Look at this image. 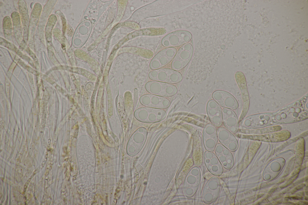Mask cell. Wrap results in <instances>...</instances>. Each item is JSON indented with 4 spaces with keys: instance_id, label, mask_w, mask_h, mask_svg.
Returning a JSON list of instances; mask_svg holds the SVG:
<instances>
[{
    "instance_id": "obj_1",
    "label": "cell",
    "mask_w": 308,
    "mask_h": 205,
    "mask_svg": "<svg viewBox=\"0 0 308 205\" xmlns=\"http://www.w3.org/2000/svg\"><path fill=\"white\" fill-rule=\"evenodd\" d=\"M149 77L152 81L171 84L180 82L182 79L181 74L177 71L168 68H161L152 70L149 74Z\"/></svg>"
},
{
    "instance_id": "obj_2",
    "label": "cell",
    "mask_w": 308,
    "mask_h": 205,
    "mask_svg": "<svg viewBox=\"0 0 308 205\" xmlns=\"http://www.w3.org/2000/svg\"><path fill=\"white\" fill-rule=\"evenodd\" d=\"M145 88L150 94L163 97L172 96L177 91V87L172 84L155 81L147 82Z\"/></svg>"
},
{
    "instance_id": "obj_11",
    "label": "cell",
    "mask_w": 308,
    "mask_h": 205,
    "mask_svg": "<svg viewBox=\"0 0 308 205\" xmlns=\"http://www.w3.org/2000/svg\"><path fill=\"white\" fill-rule=\"evenodd\" d=\"M218 139L220 143L231 152L238 148L237 139L233 133L225 128L219 127L217 129Z\"/></svg>"
},
{
    "instance_id": "obj_13",
    "label": "cell",
    "mask_w": 308,
    "mask_h": 205,
    "mask_svg": "<svg viewBox=\"0 0 308 205\" xmlns=\"http://www.w3.org/2000/svg\"><path fill=\"white\" fill-rule=\"evenodd\" d=\"M214 150L223 168L229 170L233 167L234 160L231 151L220 143H217Z\"/></svg>"
},
{
    "instance_id": "obj_10",
    "label": "cell",
    "mask_w": 308,
    "mask_h": 205,
    "mask_svg": "<svg viewBox=\"0 0 308 205\" xmlns=\"http://www.w3.org/2000/svg\"><path fill=\"white\" fill-rule=\"evenodd\" d=\"M214 100L221 107L233 110L236 109L238 104L234 96L229 93L222 90H217L212 94Z\"/></svg>"
},
{
    "instance_id": "obj_15",
    "label": "cell",
    "mask_w": 308,
    "mask_h": 205,
    "mask_svg": "<svg viewBox=\"0 0 308 205\" xmlns=\"http://www.w3.org/2000/svg\"><path fill=\"white\" fill-rule=\"evenodd\" d=\"M207 112L211 123L216 127L222 125V110L220 106L214 99L210 100L207 105Z\"/></svg>"
},
{
    "instance_id": "obj_12",
    "label": "cell",
    "mask_w": 308,
    "mask_h": 205,
    "mask_svg": "<svg viewBox=\"0 0 308 205\" xmlns=\"http://www.w3.org/2000/svg\"><path fill=\"white\" fill-rule=\"evenodd\" d=\"M140 101L144 106L158 109H166L170 105V101L167 99L151 94L142 96Z\"/></svg>"
},
{
    "instance_id": "obj_6",
    "label": "cell",
    "mask_w": 308,
    "mask_h": 205,
    "mask_svg": "<svg viewBox=\"0 0 308 205\" xmlns=\"http://www.w3.org/2000/svg\"><path fill=\"white\" fill-rule=\"evenodd\" d=\"M201 179V171L199 167H193L187 174L185 182V192L187 196H193L199 187Z\"/></svg>"
},
{
    "instance_id": "obj_16",
    "label": "cell",
    "mask_w": 308,
    "mask_h": 205,
    "mask_svg": "<svg viewBox=\"0 0 308 205\" xmlns=\"http://www.w3.org/2000/svg\"><path fill=\"white\" fill-rule=\"evenodd\" d=\"M222 122L225 128L233 133H235L239 128L238 117L232 109L224 108L222 110Z\"/></svg>"
},
{
    "instance_id": "obj_8",
    "label": "cell",
    "mask_w": 308,
    "mask_h": 205,
    "mask_svg": "<svg viewBox=\"0 0 308 205\" xmlns=\"http://www.w3.org/2000/svg\"><path fill=\"white\" fill-rule=\"evenodd\" d=\"M202 139L204 147L206 151H213L217 143V129L211 123L207 124L204 127Z\"/></svg>"
},
{
    "instance_id": "obj_5",
    "label": "cell",
    "mask_w": 308,
    "mask_h": 205,
    "mask_svg": "<svg viewBox=\"0 0 308 205\" xmlns=\"http://www.w3.org/2000/svg\"><path fill=\"white\" fill-rule=\"evenodd\" d=\"M192 35L189 32L178 31L170 33L162 39L161 43L164 47H174L183 45L191 39Z\"/></svg>"
},
{
    "instance_id": "obj_4",
    "label": "cell",
    "mask_w": 308,
    "mask_h": 205,
    "mask_svg": "<svg viewBox=\"0 0 308 205\" xmlns=\"http://www.w3.org/2000/svg\"><path fill=\"white\" fill-rule=\"evenodd\" d=\"M193 52V47L189 43L181 47L177 52L171 62V69L176 71L184 68L190 60Z\"/></svg>"
},
{
    "instance_id": "obj_3",
    "label": "cell",
    "mask_w": 308,
    "mask_h": 205,
    "mask_svg": "<svg viewBox=\"0 0 308 205\" xmlns=\"http://www.w3.org/2000/svg\"><path fill=\"white\" fill-rule=\"evenodd\" d=\"M220 187V180L217 176H214L210 178L205 184L202 190L203 202L207 204L214 202L219 196Z\"/></svg>"
},
{
    "instance_id": "obj_9",
    "label": "cell",
    "mask_w": 308,
    "mask_h": 205,
    "mask_svg": "<svg viewBox=\"0 0 308 205\" xmlns=\"http://www.w3.org/2000/svg\"><path fill=\"white\" fill-rule=\"evenodd\" d=\"M204 161L208 171L214 176H219L223 173V167L215 154L206 151L203 155Z\"/></svg>"
},
{
    "instance_id": "obj_7",
    "label": "cell",
    "mask_w": 308,
    "mask_h": 205,
    "mask_svg": "<svg viewBox=\"0 0 308 205\" xmlns=\"http://www.w3.org/2000/svg\"><path fill=\"white\" fill-rule=\"evenodd\" d=\"M177 52V49L174 47H167L161 50L151 60L150 69L154 70L163 67L173 60Z\"/></svg>"
},
{
    "instance_id": "obj_14",
    "label": "cell",
    "mask_w": 308,
    "mask_h": 205,
    "mask_svg": "<svg viewBox=\"0 0 308 205\" xmlns=\"http://www.w3.org/2000/svg\"><path fill=\"white\" fill-rule=\"evenodd\" d=\"M134 114L137 118H142L141 120L144 122H146L148 118L147 122H149L150 118H163L166 113L165 111L160 109L145 107L137 109Z\"/></svg>"
}]
</instances>
